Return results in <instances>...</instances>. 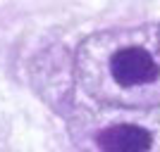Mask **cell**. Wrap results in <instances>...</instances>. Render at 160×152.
I'll return each mask as SVG.
<instances>
[{"label": "cell", "instance_id": "1", "mask_svg": "<svg viewBox=\"0 0 160 152\" xmlns=\"http://www.w3.org/2000/svg\"><path fill=\"white\" fill-rule=\"evenodd\" d=\"M74 76L96 105L160 107V21L86 36L74 53Z\"/></svg>", "mask_w": 160, "mask_h": 152}, {"label": "cell", "instance_id": "2", "mask_svg": "<svg viewBox=\"0 0 160 152\" xmlns=\"http://www.w3.org/2000/svg\"><path fill=\"white\" fill-rule=\"evenodd\" d=\"M74 152H160V107H84L69 119Z\"/></svg>", "mask_w": 160, "mask_h": 152}]
</instances>
